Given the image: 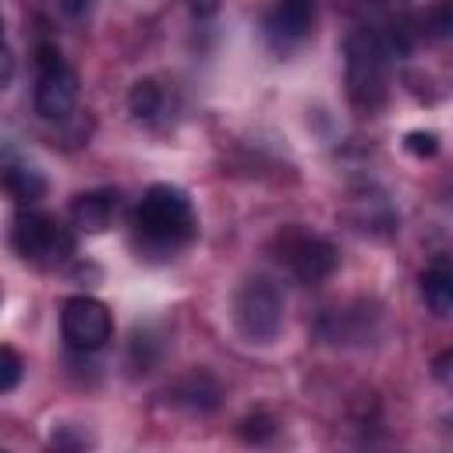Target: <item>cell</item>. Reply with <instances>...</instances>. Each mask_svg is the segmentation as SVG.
<instances>
[{
	"mask_svg": "<svg viewBox=\"0 0 453 453\" xmlns=\"http://www.w3.org/2000/svg\"><path fill=\"white\" fill-rule=\"evenodd\" d=\"M198 237V216L191 198L173 184H152L131 209V244L142 258H177Z\"/></svg>",
	"mask_w": 453,
	"mask_h": 453,
	"instance_id": "6da1fadb",
	"label": "cell"
},
{
	"mask_svg": "<svg viewBox=\"0 0 453 453\" xmlns=\"http://www.w3.org/2000/svg\"><path fill=\"white\" fill-rule=\"evenodd\" d=\"M343 67H347V96L357 113H379L389 99L393 50L386 35L375 28H354L343 39Z\"/></svg>",
	"mask_w": 453,
	"mask_h": 453,
	"instance_id": "7a4b0ae2",
	"label": "cell"
},
{
	"mask_svg": "<svg viewBox=\"0 0 453 453\" xmlns=\"http://www.w3.org/2000/svg\"><path fill=\"white\" fill-rule=\"evenodd\" d=\"M11 248L35 269H57L74 255V230L39 209H21L11 223Z\"/></svg>",
	"mask_w": 453,
	"mask_h": 453,
	"instance_id": "3957f363",
	"label": "cell"
},
{
	"mask_svg": "<svg viewBox=\"0 0 453 453\" xmlns=\"http://www.w3.org/2000/svg\"><path fill=\"white\" fill-rule=\"evenodd\" d=\"M269 251H273V258H276L294 280H301V283H308V287L329 280V276L336 273V265H340L336 244H333L329 237H322V234H311V230L301 226V223L276 230V237L269 241Z\"/></svg>",
	"mask_w": 453,
	"mask_h": 453,
	"instance_id": "277c9868",
	"label": "cell"
},
{
	"mask_svg": "<svg viewBox=\"0 0 453 453\" xmlns=\"http://www.w3.org/2000/svg\"><path fill=\"white\" fill-rule=\"evenodd\" d=\"M283 311V290L269 276H248L234 294V326L255 343H269L280 336Z\"/></svg>",
	"mask_w": 453,
	"mask_h": 453,
	"instance_id": "5b68a950",
	"label": "cell"
},
{
	"mask_svg": "<svg viewBox=\"0 0 453 453\" xmlns=\"http://www.w3.org/2000/svg\"><path fill=\"white\" fill-rule=\"evenodd\" d=\"M78 106V74L53 42L35 46V113L42 120H67Z\"/></svg>",
	"mask_w": 453,
	"mask_h": 453,
	"instance_id": "8992f818",
	"label": "cell"
},
{
	"mask_svg": "<svg viewBox=\"0 0 453 453\" xmlns=\"http://www.w3.org/2000/svg\"><path fill=\"white\" fill-rule=\"evenodd\" d=\"M60 336L74 354H96L113 336V315L103 301L74 294L60 304Z\"/></svg>",
	"mask_w": 453,
	"mask_h": 453,
	"instance_id": "52a82bcc",
	"label": "cell"
},
{
	"mask_svg": "<svg viewBox=\"0 0 453 453\" xmlns=\"http://www.w3.org/2000/svg\"><path fill=\"white\" fill-rule=\"evenodd\" d=\"M262 28L276 53L297 50L315 32V0H273Z\"/></svg>",
	"mask_w": 453,
	"mask_h": 453,
	"instance_id": "ba28073f",
	"label": "cell"
},
{
	"mask_svg": "<svg viewBox=\"0 0 453 453\" xmlns=\"http://www.w3.org/2000/svg\"><path fill=\"white\" fill-rule=\"evenodd\" d=\"M117 216V191L113 188H92L74 195L71 202V226L81 234H103Z\"/></svg>",
	"mask_w": 453,
	"mask_h": 453,
	"instance_id": "9c48e42d",
	"label": "cell"
},
{
	"mask_svg": "<svg viewBox=\"0 0 453 453\" xmlns=\"http://www.w3.org/2000/svg\"><path fill=\"white\" fill-rule=\"evenodd\" d=\"M421 297L432 308V315L446 319L453 311V265L446 255L432 258V265L421 273Z\"/></svg>",
	"mask_w": 453,
	"mask_h": 453,
	"instance_id": "30bf717a",
	"label": "cell"
},
{
	"mask_svg": "<svg viewBox=\"0 0 453 453\" xmlns=\"http://www.w3.org/2000/svg\"><path fill=\"white\" fill-rule=\"evenodd\" d=\"M0 188L18 202V205H35L46 198V177L28 166V163H7L0 166Z\"/></svg>",
	"mask_w": 453,
	"mask_h": 453,
	"instance_id": "8fae6325",
	"label": "cell"
},
{
	"mask_svg": "<svg viewBox=\"0 0 453 453\" xmlns=\"http://www.w3.org/2000/svg\"><path fill=\"white\" fill-rule=\"evenodd\" d=\"M173 400L177 403H188L195 411H212L219 403V386L205 372H195V375H188V379H180L173 386Z\"/></svg>",
	"mask_w": 453,
	"mask_h": 453,
	"instance_id": "7c38bea8",
	"label": "cell"
},
{
	"mask_svg": "<svg viewBox=\"0 0 453 453\" xmlns=\"http://www.w3.org/2000/svg\"><path fill=\"white\" fill-rule=\"evenodd\" d=\"M163 103H166V92H163V85L152 81V78L134 81L131 92H127V106H131V113H134L138 120H152V117L163 110Z\"/></svg>",
	"mask_w": 453,
	"mask_h": 453,
	"instance_id": "4fadbf2b",
	"label": "cell"
},
{
	"mask_svg": "<svg viewBox=\"0 0 453 453\" xmlns=\"http://www.w3.org/2000/svg\"><path fill=\"white\" fill-rule=\"evenodd\" d=\"M21 375H25V361H21V354H18L14 347L0 343V393H11V389L21 382Z\"/></svg>",
	"mask_w": 453,
	"mask_h": 453,
	"instance_id": "5bb4252c",
	"label": "cell"
},
{
	"mask_svg": "<svg viewBox=\"0 0 453 453\" xmlns=\"http://www.w3.org/2000/svg\"><path fill=\"white\" fill-rule=\"evenodd\" d=\"M237 432H241V439H248V442H265V439L276 435V421H273L269 414H248V418H241Z\"/></svg>",
	"mask_w": 453,
	"mask_h": 453,
	"instance_id": "9a60e30c",
	"label": "cell"
},
{
	"mask_svg": "<svg viewBox=\"0 0 453 453\" xmlns=\"http://www.w3.org/2000/svg\"><path fill=\"white\" fill-rule=\"evenodd\" d=\"M403 149H407L411 156H418V159H428V156L439 152V134H435V131H411V134L403 138Z\"/></svg>",
	"mask_w": 453,
	"mask_h": 453,
	"instance_id": "2e32d148",
	"label": "cell"
},
{
	"mask_svg": "<svg viewBox=\"0 0 453 453\" xmlns=\"http://www.w3.org/2000/svg\"><path fill=\"white\" fill-rule=\"evenodd\" d=\"M425 28L432 32V35H449V28H453V21H449V4L446 0H439L435 4V11H432V18H425Z\"/></svg>",
	"mask_w": 453,
	"mask_h": 453,
	"instance_id": "e0dca14e",
	"label": "cell"
},
{
	"mask_svg": "<svg viewBox=\"0 0 453 453\" xmlns=\"http://www.w3.org/2000/svg\"><path fill=\"white\" fill-rule=\"evenodd\" d=\"M88 439L85 435H71V432H53V439H50V446H57V449H81Z\"/></svg>",
	"mask_w": 453,
	"mask_h": 453,
	"instance_id": "ac0fdd59",
	"label": "cell"
},
{
	"mask_svg": "<svg viewBox=\"0 0 453 453\" xmlns=\"http://www.w3.org/2000/svg\"><path fill=\"white\" fill-rule=\"evenodd\" d=\"M219 4H223V0H188V7H191L195 18H212V14L219 11Z\"/></svg>",
	"mask_w": 453,
	"mask_h": 453,
	"instance_id": "d6986e66",
	"label": "cell"
},
{
	"mask_svg": "<svg viewBox=\"0 0 453 453\" xmlns=\"http://www.w3.org/2000/svg\"><path fill=\"white\" fill-rule=\"evenodd\" d=\"M88 7H92V0H60V11H64L67 18H85Z\"/></svg>",
	"mask_w": 453,
	"mask_h": 453,
	"instance_id": "ffe728a7",
	"label": "cell"
},
{
	"mask_svg": "<svg viewBox=\"0 0 453 453\" xmlns=\"http://www.w3.org/2000/svg\"><path fill=\"white\" fill-rule=\"evenodd\" d=\"M11 74H14V60L7 53V46H0V88L11 81Z\"/></svg>",
	"mask_w": 453,
	"mask_h": 453,
	"instance_id": "44dd1931",
	"label": "cell"
},
{
	"mask_svg": "<svg viewBox=\"0 0 453 453\" xmlns=\"http://www.w3.org/2000/svg\"><path fill=\"white\" fill-rule=\"evenodd\" d=\"M449 357H453V354L446 350V354L435 361V379H439V382H449Z\"/></svg>",
	"mask_w": 453,
	"mask_h": 453,
	"instance_id": "7402d4cb",
	"label": "cell"
},
{
	"mask_svg": "<svg viewBox=\"0 0 453 453\" xmlns=\"http://www.w3.org/2000/svg\"><path fill=\"white\" fill-rule=\"evenodd\" d=\"M0 46H4V21H0Z\"/></svg>",
	"mask_w": 453,
	"mask_h": 453,
	"instance_id": "603a6c76",
	"label": "cell"
}]
</instances>
